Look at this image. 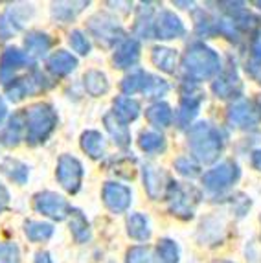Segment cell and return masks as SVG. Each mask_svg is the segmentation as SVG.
I'll list each match as a JSON object with an SVG mask.
<instances>
[{"label":"cell","mask_w":261,"mask_h":263,"mask_svg":"<svg viewBox=\"0 0 261 263\" xmlns=\"http://www.w3.org/2000/svg\"><path fill=\"white\" fill-rule=\"evenodd\" d=\"M188 144H190V149L195 155V158L202 164H213L225 147L221 131L208 122H199L190 127Z\"/></svg>","instance_id":"cell-1"},{"label":"cell","mask_w":261,"mask_h":263,"mask_svg":"<svg viewBox=\"0 0 261 263\" xmlns=\"http://www.w3.org/2000/svg\"><path fill=\"white\" fill-rule=\"evenodd\" d=\"M26 140L30 145H39L50 138L57 127V112L50 103H35L24 110Z\"/></svg>","instance_id":"cell-2"},{"label":"cell","mask_w":261,"mask_h":263,"mask_svg":"<svg viewBox=\"0 0 261 263\" xmlns=\"http://www.w3.org/2000/svg\"><path fill=\"white\" fill-rule=\"evenodd\" d=\"M182 66L186 76L193 81H204L212 79L221 70V59L217 52H213L210 46L202 43H195L188 48L186 55L182 59Z\"/></svg>","instance_id":"cell-3"},{"label":"cell","mask_w":261,"mask_h":263,"mask_svg":"<svg viewBox=\"0 0 261 263\" xmlns=\"http://www.w3.org/2000/svg\"><path fill=\"white\" fill-rule=\"evenodd\" d=\"M167 204H170L171 215L179 217V219H192L195 214V208L199 204L200 193L193 186H182L180 182H173L167 190Z\"/></svg>","instance_id":"cell-4"},{"label":"cell","mask_w":261,"mask_h":263,"mask_svg":"<svg viewBox=\"0 0 261 263\" xmlns=\"http://www.w3.org/2000/svg\"><path fill=\"white\" fill-rule=\"evenodd\" d=\"M88 31L96 37V41L103 46H114L120 41H125V31L120 26V22L107 13H98L88 21Z\"/></svg>","instance_id":"cell-5"},{"label":"cell","mask_w":261,"mask_h":263,"mask_svg":"<svg viewBox=\"0 0 261 263\" xmlns=\"http://www.w3.org/2000/svg\"><path fill=\"white\" fill-rule=\"evenodd\" d=\"M241 175L239 166L235 162H222L219 166H215L213 170H210L208 173H204L202 177V184L208 192H222L228 186H232L234 182H237Z\"/></svg>","instance_id":"cell-6"},{"label":"cell","mask_w":261,"mask_h":263,"mask_svg":"<svg viewBox=\"0 0 261 263\" xmlns=\"http://www.w3.org/2000/svg\"><path fill=\"white\" fill-rule=\"evenodd\" d=\"M57 180L68 193H78L83 182V166L72 155H61L57 162Z\"/></svg>","instance_id":"cell-7"},{"label":"cell","mask_w":261,"mask_h":263,"mask_svg":"<svg viewBox=\"0 0 261 263\" xmlns=\"http://www.w3.org/2000/svg\"><path fill=\"white\" fill-rule=\"evenodd\" d=\"M33 208L39 214L46 215L53 221H63L66 219V215H70L72 208L66 202L65 197L57 195L53 192H41L33 197Z\"/></svg>","instance_id":"cell-8"},{"label":"cell","mask_w":261,"mask_h":263,"mask_svg":"<svg viewBox=\"0 0 261 263\" xmlns=\"http://www.w3.org/2000/svg\"><path fill=\"white\" fill-rule=\"evenodd\" d=\"M41 88H46L44 78L39 72H35V74H31V76H24V78L9 81V83L6 85V96L9 98V101L17 103V101L24 100L28 94L37 92Z\"/></svg>","instance_id":"cell-9"},{"label":"cell","mask_w":261,"mask_h":263,"mask_svg":"<svg viewBox=\"0 0 261 263\" xmlns=\"http://www.w3.org/2000/svg\"><path fill=\"white\" fill-rule=\"evenodd\" d=\"M212 90L221 100H237V98H241V94H243V83H241V79L234 66L221 72V76L212 83Z\"/></svg>","instance_id":"cell-10"},{"label":"cell","mask_w":261,"mask_h":263,"mask_svg":"<svg viewBox=\"0 0 261 263\" xmlns=\"http://www.w3.org/2000/svg\"><path fill=\"white\" fill-rule=\"evenodd\" d=\"M144 186L149 197L158 201V199L167 195V190L171 186V179L167 177V173L162 167L147 164V166H144Z\"/></svg>","instance_id":"cell-11"},{"label":"cell","mask_w":261,"mask_h":263,"mask_svg":"<svg viewBox=\"0 0 261 263\" xmlns=\"http://www.w3.org/2000/svg\"><path fill=\"white\" fill-rule=\"evenodd\" d=\"M228 120L239 129H252L261 122V110L250 101H237L228 109Z\"/></svg>","instance_id":"cell-12"},{"label":"cell","mask_w":261,"mask_h":263,"mask_svg":"<svg viewBox=\"0 0 261 263\" xmlns=\"http://www.w3.org/2000/svg\"><path fill=\"white\" fill-rule=\"evenodd\" d=\"M101 197H103L105 206L109 208L114 214H122L127 208L130 206L133 202V193L127 186L118 184V182H107L103 186V192H101Z\"/></svg>","instance_id":"cell-13"},{"label":"cell","mask_w":261,"mask_h":263,"mask_svg":"<svg viewBox=\"0 0 261 263\" xmlns=\"http://www.w3.org/2000/svg\"><path fill=\"white\" fill-rule=\"evenodd\" d=\"M184 33H186V28H184L182 21L171 11H162L153 26V37L162 41L177 39V37H182Z\"/></svg>","instance_id":"cell-14"},{"label":"cell","mask_w":261,"mask_h":263,"mask_svg":"<svg viewBox=\"0 0 261 263\" xmlns=\"http://www.w3.org/2000/svg\"><path fill=\"white\" fill-rule=\"evenodd\" d=\"M28 63L30 59L24 52H21L18 48H6L0 57V83L8 85L9 81H13L15 72L21 70Z\"/></svg>","instance_id":"cell-15"},{"label":"cell","mask_w":261,"mask_h":263,"mask_svg":"<svg viewBox=\"0 0 261 263\" xmlns=\"http://www.w3.org/2000/svg\"><path fill=\"white\" fill-rule=\"evenodd\" d=\"M200 103H202V94L197 90H190V92L182 94L179 110V127H188L193 122V118L200 110Z\"/></svg>","instance_id":"cell-16"},{"label":"cell","mask_w":261,"mask_h":263,"mask_svg":"<svg viewBox=\"0 0 261 263\" xmlns=\"http://www.w3.org/2000/svg\"><path fill=\"white\" fill-rule=\"evenodd\" d=\"M103 123H105V127H107V131H109V135L114 138L118 147H120V149H127L130 145V131H129V127H127V123L123 122L122 118H118L114 112L105 114Z\"/></svg>","instance_id":"cell-17"},{"label":"cell","mask_w":261,"mask_h":263,"mask_svg":"<svg viewBox=\"0 0 261 263\" xmlns=\"http://www.w3.org/2000/svg\"><path fill=\"white\" fill-rule=\"evenodd\" d=\"M46 66H48V70L52 72L55 78H65V76H68L70 72L76 70V66H78V59H76L70 52L57 50V52H53L52 55L48 57Z\"/></svg>","instance_id":"cell-18"},{"label":"cell","mask_w":261,"mask_h":263,"mask_svg":"<svg viewBox=\"0 0 261 263\" xmlns=\"http://www.w3.org/2000/svg\"><path fill=\"white\" fill-rule=\"evenodd\" d=\"M140 59V43L136 39H125L118 50L114 52L113 61L116 68H129V66L136 65Z\"/></svg>","instance_id":"cell-19"},{"label":"cell","mask_w":261,"mask_h":263,"mask_svg":"<svg viewBox=\"0 0 261 263\" xmlns=\"http://www.w3.org/2000/svg\"><path fill=\"white\" fill-rule=\"evenodd\" d=\"M151 59L155 63L157 68H160L165 74H175L177 70V61H179V55L173 48H167V46H155L151 52Z\"/></svg>","instance_id":"cell-20"},{"label":"cell","mask_w":261,"mask_h":263,"mask_svg":"<svg viewBox=\"0 0 261 263\" xmlns=\"http://www.w3.org/2000/svg\"><path fill=\"white\" fill-rule=\"evenodd\" d=\"M145 118L155 127H170L171 122H173V110L164 101H157V103H153L151 107L145 109Z\"/></svg>","instance_id":"cell-21"},{"label":"cell","mask_w":261,"mask_h":263,"mask_svg":"<svg viewBox=\"0 0 261 263\" xmlns=\"http://www.w3.org/2000/svg\"><path fill=\"white\" fill-rule=\"evenodd\" d=\"M127 234L136 241H147L151 237V228H149L147 217L142 214L127 215Z\"/></svg>","instance_id":"cell-22"},{"label":"cell","mask_w":261,"mask_h":263,"mask_svg":"<svg viewBox=\"0 0 261 263\" xmlns=\"http://www.w3.org/2000/svg\"><path fill=\"white\" fill-rule=\"evenodd\" d=\"M88 6V0H79V2H53L52 4V15L53 18L61 22H68L76 18L83 9Z\"/></svg>","instance_id":"cell-23"},{"label":"cell","mask_w":261,"mask_h":263,"mask_svg":"<svg viewBox=\"0 0 261 263\" xmlns=\"http://www.w3.org/2000/svg\"><path fill=\"white\" fill-rule=\"evenodd\" d=\"M70 230H72V236L78 243H87L90 239V223L87 221L85 214L78 208H72L70 212Z\"/></svg>","instance_id":"cell-24"},{"label":"cell","mask_w":261,"mask_h":263,"mask_svg":"<svg viewBox=\"0 0 261 263\" xmlns=\"http://www.w3.org/2000/svg\"><path fill=\"white\" fill-rule=\"evenodd\" d=\"M81 149L90 158L98 160L105 155V138L98 131H85L81 135Z\"/></svg>","instance_id":"cell-25"},{"label":"cell","mask_w":261,"mask_h":263,"mask_svg":"<svg viewBox=\"0 0 261 263\" xmlns=\"http://www.w3.org/2000/svg\"><path fill=\"white\" fill-rule=\"evenodd\" d=\"M0 170H2V173H4L6 177H9V179L13 180V182H17V184H26L28 177H30V170H28L26 164H22L21 160L11 158V157L2 160Z\"/></svg>","instance_id":"cell-26"},{"label":"cell","mask_w":261,"mask_h":263,"mask_svg":"<svg viewBox=\"0 0 261 263\" xmlns=\"http://www.w3.org/2000/svg\"><path fill=\"white\" fill-rule=\"evenodd\" d=\"M24 46H26V52L33 57H43L48 53V50L52 48V39H50L46 33H41V31H31L28 33L26 39H24Z\"/></svg>","instance_id":"cell-27"},{"label":"cell","mask_w":261,"mask_h":263,"mask_svg":"<svg viewBox=\"0 0 261 263\" xmlns=\"http://www.w3.org/2000/svg\"><path fill=\"white\" fill-rule=\"evenodd\" d=\"M114 114H116L118 118H122L123 122H133V120L138 118L140 114V103L136 100L129 96H118L114 100Z\"/></svg>","instance_id":"cell-28"},{"label":"cell","mask_w":261,"mask_h":263,"mask_svg":"<svg viewBox=\"0 0 261 263\" xmlns=\"http://www.w3.org/2000/svg\"><path fill=\"white\" fill-rule=\"evenodd\" d=\"M22 127H24V123H22L21 114L11 116L8 125L2 129V133H0V144L6 145V147H15V145L21 142Z\"/></svg>","instance_id":"cell-29"},{"label":"cell","mask_w":261,"mask_h":263,"mask_svg":"<svg viewBox=\"0 0 261 263\" xmlns=\"http://www.w3.org/2000/svg\"><path fill=\"white\" fill-rule=\"evenodd\" d=\"M83 83L85 88L90 96H103L107 90H109V81H107V76L100 70H88L83 78Z\"/></svg>","instance_id":"cell-30"},{"label":"cell","mask_w":261,"mask_h":263,"mask_svg":"<svg viewBox=\"0 0 261 263\" xmlns=\"http://www.w3.org/2000/svg\"><path fill=\"white\" fill-rule=\"evenodd\" d=\"M147 76L149 74L144 70H135V72H130V74H127L125 78L122 79V83H120L122 92L129 94V96H133V94H136V92H144L145 83H147Z\"/></svg>","instance_id":"cell-31"},{"label":"cell","mask_w":261,"mask_h":263,"mask_svg":"<svg viewBox=\"0 0 261 263\" xmlns=\"http://www.w3.org/2000/svg\"><path fill=\"white\" fill-rule=\"evenodd\" d=\"M24 232H26L30 241H46L52 237L53 227L50 223H41V221H26Z\"/></svg>","instance_id":"cell-32"},{"label":"cell","mask_w":261,"mask_h":263,"mask_svg":"<svg viewBox=\"0 0 261 263\" xmlns=\"http://www.w3.org/2000/svg\"><path fill=\"white\" fill-rule=\"evenodd\" d=\"M153 17V8L149 6H142L138 9V17H136V26H135V33L140 37H153V26H155V22H151Z\"/></svg>","instance_id":"cell-33"},{"label":"cell","mask_w":261,"mask_h":263,"mask_svg":"<svg viewBox=\"0 0 261 263\" xmlns=\"http://www.w3.org/2000/svg\"><path fill=\"white\" fill-rule=\"evenodd\" d=\"M138 145L145 153H162L165 149V138L158 133H142Z\"/></svg>","instance_id":"cell-34"},{"label":"cell","mask_w":261,"mask_h":263,"mask_svg":"<svg viewBox=\"0 0 261 263\" xmlns=\"http://www.w3.org/2000/svg\"><path fill=\"white\" fill-rule=\"evenodd\" d=\"M127 263H162L149 247H133L127 250Z\"/></svg>","instance_id":"cell-35"},{"label":"cell","mask_w":261,"mask_h":263,"mask_svg":"<svg viewBox=\"0 0 261 263\" xmlns=\"http://www.w3.org/2000/svg\"><path fill=\"white\" fill-rule=\"evenodd\" d=\"M158 258L162 263H179V245L173 239H160L157 247Z\"/></svg>","instance_id":"cell-36"},{"label":"cell","mask_w":261,"mask_h":263,"mask_svg":"<svg viewBox=\"0 0 261 263\" xmlns=\"http://www.w3.org/2000/svg\"><path fill=\"white\" fill-rule=\"evenodd\" d=\"M167 90H170L167 81H164V79L157 78V76H153V74L147 76V83H145V88H144V94L147 98H160V96H164Z\"/></svg>","instance_id":"cell-37"},{"label":"cell","mask_w":261,"mask_h":263,"mask_svg":"<svg viewBox=\"0 0 261 263\" xmlns=\"http://www.w3.org/2000/svg\"><path fill=\"white\" fill-rule=\"evenodd\" d=\"M175 170L179 171L180 175L188 177V179H195V177L200 175V166L190 157L177 158V160H175Z\"/></svg>","instance_id":"cell-38"},{"label":"cell","mask_w":261,"mask_h":263,"mask_svg":"<svg viewBox=\"0 0 261 263\" xmlns=\"http://www.w3.org/2000/svg\"><path fill=\"white\" fill-rule=\"evenodd\" d=\"M68 43L74 48V52H78L79 55H88L90 53V41L87 39V35L83 31H72L68 35Z\"/></svg>","instance_id":"cell-39"},{"label":"cell","mask_w":261,"mask_h":263,"mask_svg":"<svg viewBox=\"0 0 261 263\" xmlns=\"http://www.w3.org/2000/svg\"><path fill=\"white\" fill-rule=\"evenodd\" d=\"M261 70V41H254L250 46V57L247 61V72L250 76H257Z\"/></svg>","instance_id":"cell-40"},{"label":"cell","mask_w":261,"mask_h":263,"mask_svg":"<svg viewBox=\"0 0 261 263\" xmlns=\"http://www.w3.org/2000/svg\"><path fill=\"white\" fill-rule=\"evenodd\" d=\"M0 263H21V250L15 243H0Z\"/></svg>","instance_id":"cell-41"},{"label":"cell","mask_w":261,"mask_h":263,"mask_svg":"<svg viewBox=\"0 0 261 263\" xmlns=\"http://www.w3.org/2000/svg\"><path fill=\"white\" fill-rule=\"evenodd\" d=\"M8 204H9V192L6 190V186L0 182V214L8 208Z\"/></svg>","instance_id":"cell-42"},{"label":"cell","mask_w":261,"mask_h":263,"mask_svg":"<svg viewBox=\"0 0 261 263\" xmlns=\"http://www.w3.org/2000/svg\"><path fill=\"white\" fill-rule=\"evenodd\" d=\"M35 263H53V261L46 250H41V252H37V256H35Z\"/></svg>","instance_id":"cell-43"},{"label":"cell","mask_w":261,"mask_h":263,"mask_svg":"<svg viewBox=\"0 0 261 263\" xmlns=\"http://www.w3.org/2000/svg\"><path fill=\"white\" fill-rule=\"evenodd\" d=\"M252 166L261 171V149H257L252 153Z\"/></svg>","instance_id":"cell-44"},{"label":"cell","mask_w":261,"mask_h":263,"mask_svg":"<svg viewBox=\"0 0 261 263\" xmlns=\"http://www.w3.org/2000/svg\"><path fill=\"white\" fill-rule=\"evenodd\" d=\"M6 114H8V107H6L4 100H2V98H0V125H2V122H4Z\"/></svg>","instance_id":"cell-45"},{"label":"cell","mask_w":261,"mask_h":263,"mask_svg":"<svg viewBox=\"0 0 261 263\" xmlns=\"http://www.w3.org/2000/svg\"><path fill=\"white\" fill-rule=\"evenodd\" d=\"M254 6H257V8L261 9V0H256V2H254Z\"/></svg>","instance_id":"cell-46"},{"label":"cell","mask_w":261,"mask_h":263,"mask_svg":"<svg viewBox=\"0 0 261 263\" xmlns=\"http://www.w3.org/2000/svg\"><path fill=\"white\" fill-rule=\"evenodd\" d=\"M215 263H232V261H215Z\"/></svg>","instance_id":"cell-47"},{"label":"cell","mask_w":261,"mask_h":263,"mask_svg":"<svg viewBox=\"0 0 261 263\" xmlns=\"http://www.w3.org/2000/svg\"><path fill=\"white\" fill-rule=\"evenodd\" d=\"M259 83H261V78H259Z\"/></svg>","instance_id":"cell-48"}]
</instances>
